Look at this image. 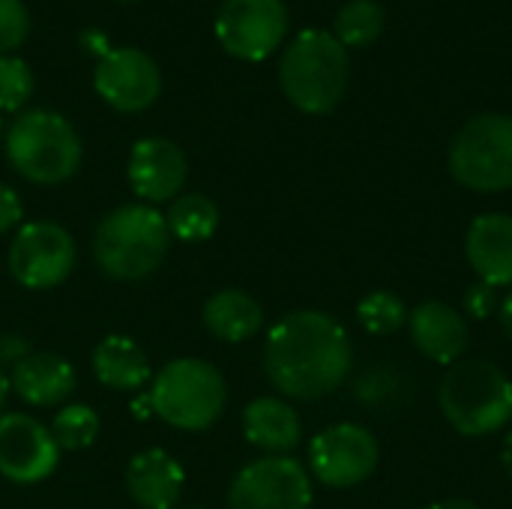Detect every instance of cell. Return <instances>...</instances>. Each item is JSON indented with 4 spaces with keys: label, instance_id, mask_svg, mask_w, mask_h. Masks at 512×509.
I'll return each instance as SVG.
<instances>
[{
    "label": "cell",
    "instance_id": "obj_35",
    "mask_svg": "<svg viewBox=\"0 0 512 509\" xmlns=\"http://www.w3.org/2000/svg\"><path fill=\"white\" fill-rule=\"evenodd\" d=\"M6 396H9V378H6L3 369H0V408H3V402H6Z\"/></svg>",
    "mask_w": 512,
    "mask_h": 509
},
{
    "label": "cell",
    "instance_id": "obj_6",
    "mask_svg": "<svg viewBox=\"0 0 512 509\" xmlns=\"http://www.w3.org/2000/svg\"><path fill=\"white\" fill-rule=\"evenodd\" d=\"M153 414L162 417L168 426L183 432H204L210 429L225 411V381L216 366L204 360H174L168 363L153 387H150Z\"/></svg>",
    "mask_w": 512,
    "mask_h": 509
},
{
    "label": "cell",
    "instance_id": "obj_5",
    "mask_svg": "<svg viewBox=\"0 0 512 509\" xmlns=\"http://www.w3.org/2000/svg\"><path fill=\"white\" fill-rule=\"evenodd\" d=\"M9 165L36 186L69 180L81 165V138L57 111L33 108L12 120L6 129Z\"/></svg>",
    "mask_w": 512,
    "mask_h": 509
},
{
    "label": "cell",
    "instance_id": "obj_27",
    "mask_svg": "<svg viewBox=\"0 0 512 509\" xmlns=\"http://www.w3.org/2000/svg\"><path fill=\"white\" fill-rule=\"evenodd\" d=\"M30 33V15L21 0H0V57L21 48Z\"/></svg>",
    "mask_w": 512,
    "mask_h": 509
},
{
    "label": "cell",
    "instance_id": "obj_18",
    "mask_svg": "<svg viewBox=\"0 0 512 509\" xmlns=\"http://www.w3.org/2000/svg\"><path fill=\"white\" fill-rule=\"evenodd\" d=\"M243 432L252 447H258L270 456H285L300 444L303 426H300L297 411L288 402L264 396V399H255L246 405Z\"/></svg>",
    "mask_w": 512,
    "mask_h": 509
},
{
    "label": "cell",
    "instance_id": "obj_38",
    "mask_svg": "<svg viewBox=\"0 0 512 509\" xmlns=\"http://www.w3.org/2000/svg\"><path fill=\"white\" fill-rule=\"evenodd\" d=\"M192 509H198V507H192Z\"/></svg>",
    "mask_w": 512,
    "mask_h": 509
},
{
    "label": "cell",
    "instance_id": "obj_3",
    "mask_svg": "<svg viewBox=\"0 0 512 509\" xmlns=\"http://www.w3.org/2000/svg\"><path fill=\"white\" fill-rule=\"evenodd\" d=\"M168 222L156 207L126 204L111 210L93 237V255L105 276L135 282L150 276L168 252Z\"/></svg>",
    "mask_w": 512,
    "mask_h": 509
},
{
    "label": "cell",
    "instance_id": "obj_12",
    "mask_svg": "<svg viewBox=\"0 0 512 509\" xmlns=\"http://www.w3.org/2000/svg\"><path fill=\"white\" fill-rule=\"evenodd\" d=\"M96 93L120 114H138L159 99L162 72L141 48H111L93 72Z\"/></svg>",
    "mask_w": 512,
    "mask_h": 509
},
{
    "label": "cell",
    "instance_id": "obj_10",
    "mask_svg": "<svg viewBox=\"0 0 512 509\" xmlns=\"http://www.w3.org/2000/svg\"><path fill=\"white\" fill-rule=\"evenodd\" d=\"M228 504L231 509H309L312 483L297 459L267 456L234 477Z\"/></svg>",
    "mask_w": 512,
    "mask_h": 509
},
{
    "label": "cell",
    "instance_id": "obj_17",
    "mask_svg": "<svg viewBox=\"0 0 512 509\" xmlns=\"http://www.w3.org/2000/svg\"><path fill=\"white\" fill-rule=\"evenodd\" d=\"M183 468L159 447L138 453L126 468V486L144 509H171L183 495Z\"/></svg>",
    "mask_w": 512,
    "mask_h": 509
},
{
    "label": "cell",
    "instance_id": "obj_24",
    "mask_svg": "<svg viewBox=\"0 0 512 509\" xmlns=\"http://www.w3.org/2000/svg\"><path fill=\"white\" fill-rule=\"evenodd\" d=\"M357 318L363 324L366 333L372 336H390L396 330H402L408 324V309L405 303L390 294V291H372L360 300L357 306Z\"/></svg>",
    "mask_w": 512,
    "mask_h": 509
},
{
    "label": "cell",
    "instance_id": "obj_28",
    "mask_svg": "<svg viewBox=\"0 0 512 509\" xmlns=\"http://www.w3.org/2000/svg\"><path fill=\"white\" fill-rule=\"evenodd\" d=\"M465 309H468V315H474V318H489L495 309H498V288H492V285H486V282H477L474 288H468V294H465Z\"/></svg>",
    "mask_w": 512,
    "mask_h": 509
},
{
    "label": "cell",
    "instance_id": "obj_31",
    "mask_svg": "<svg viewBox=\"0 0 512 509\" xmlns=\"http://www.w3.org/2000/svg\"><path fill=\"white\" fill-rule=\"evenodd\" d=\"M501 327H504L507 339L512 342V291L504 297V303H501Z\"/></svg>",
    "mask_w": 512,
    "mask_h": 509
},
{
    "label": "cell",
    "instance_id": "obj_26",
    "mask_svg": "<svg viewBox=\"0 0 512 509\" xmlns=\"http://www.w3.org/2000/svg\"><path fill=\"white\" fill-rule=\"evenodd\" d=\"M33 96V72L21 57H0V111H21Z\"/></svg>",
    "mask_w": 512,
    "mask_h": 509
},
{
    "label": "cell",
    "instance_id": "obj_29",
    "mask_svg": "<svg viewBox=\"0 0 512 509\" xmlns=\"http://www.w3.org/2000/svg\"><path fill=\"white\" fill-rule=\"evenodd\" d=\"M21 222V198L12 186L0 183V234Z\"/></svg>",
    "mask_w": 512,
    "mask_h": 509
},
{
    "label": "cell",
    "instance_id": "obj_21",
    "mask_svg": "<svg viewBox=\"0 0 512 509\" xmlns=\"http://www.w3.org/2000/svg\"><path fill=\"white\" fill-rule=\"evenodd\" d=\"M93 372L108 390H138L150 378L144 351L126 336H108L96 345Z\"/></svg>",
    "mask_w": 512,
    "mask_h": 509
},
{
    "label": "cell",
    "instance_id": "obj_13",
    "mask_svg": "<svg viewBox=\"0 0 512 509\" xmlns=\"http://www.w3.org/2000/svg\"><path fill=\"white\" fill-rule=\"evenodd\" d=\"M60 447L39 420L27 414L0 417V474L9 483L33 486L54 474Z\"/></svg>",
    "mask_w": 512,
    "mask_h": 509
},
{
    "label": "cell",
    "instance_id": "obj_9",
    "mask_svg": "<svg viewBox=\"0 0 512 509\" xmlns=\"http://www.w3.org/2000/svg\"><path fill=\"white\" fill-rule=\"evenodd\" d=\"M75 267V243L57 222L24 225L9 246V270L18 285L48 291L66 282Z\"/></svg>",
    "mask_w": 512,
    "mask_h": 509
},
{
    "label": "cell",
    "instance_id": "obj_34",
    "mask_svg": "<svg viewBox=\"0 0 512 509\" xmlns=\"http://www.w3.org/2000/svg\"><path fill=\"white\" fill-rule=\"evenodd\" d=\"M150 411H153L150 396H147V399H141V402H135V417H138V420H141V417H150Z\"/></svg>",
    "mask_w": 512,
    "mask_h": 509
},
{
    "label": "cell",
    "instance_id": "obj_22",
    "mask_svg": "<svg viewBox=\"0 0 512 509\" xmlns=\"http://www.w3.org/2000/svg\"><path fill=\"white\" fill-rule=\"evenodd\" d=\"M168 231L186 243H198L207 240L216 225H219V207L216 201H210L207 195H183L174 198V204L168 207Z\"/></svg>",
    "mask_w": 512,
    "mask_h": 509
},
{
    "label": "cell",
    "instance_id": "obj_23",
    "mask_svg": "<svg viewBox=\"0 0 512 509\" xmlns=\"http://www.w3.org/2000/svg\"><path fill=\"white\" fill-rule=\"evenodd\" d=\"M384 30V6L378 0H348L336 15V39L345 48L372 45Z\"/></svg>",
    "mask_w": 512,
    "mask_h": 509
},
{
    "label": "cell",
    "instance_id": "obj_11",
    "mask_svg": "<svg viewBox=\"0 0 512 509\" xmlns=\"http://www.w3.org/2000/svg\"><path fill=\"white\" fill-rule=\"evenodd\" d=\"M312 474L330 489H351L378 468V441L357 423H339L315 435L309 447Z\"/></svg>",
    "mask_w": 512,
    "mask_h": 509
},
{
    "label": "cell",
    "instance_id": "obj_25",
    "mask_svg": "<svg viewBox=\"0 0 512 509\" xmlns=\"http://www.w3.org/2000/svg\"><path fill=\"white\" fill-rule=\"evenodd\" d=\"M99 435V417L87 405H66L51 423V438L60 450H84Z\"/></svg>",
    "mask_w": 512,
    "mask_h": 509
},
{
    "label": "cell",
    "instance_id": "obj_15",
    "mask_svg": "<svg viewBox=\"0 0 512 509\" xmlns=\"http://www.w3.org/2000/svg\"><path fill=\"white\" fill-rule=\"evenodd\" d=\"M408 327L420 354H426L432 363H441V366L459 363L471 342L465 315L438 300L420 303L414 312H408Z\"/></svg>",
    "mask_w": 512,
    "mask_h": 509
},
{
    "label": "cell",
    "instance_id": "obj_19",
    "mask_svg": "<svg viewBox=\"0 0 512 509\" xmlns=\"http://www.w3.org/2000/svg\"><path fill=\"white\" fill-rule=\"evenodd\" d=\"M9 387L30 405H60L75 390V372L57 354H30L15 363Z\"/></svg>",
    "mask_w": 512,
    "mask_h": 509
},
{
    "label": "cell",
    "instance_id": "obj_1",
    "mask_svg": "<svg viewBox=\"0 0 512 509\" xmlns=\"http://www.w3.org/2000/svg\"><path fill=\"white\" fill-rule=\"evenodd\" d=\"M354 348L345 327L324 312H291L267 336L264 369L270 384L300 402L336 393L351 372Z\"/></svg>",
    "mask_w": 512,
    "mask_h": 509
},
{
    "label": "cell",
    "instance_id": "obj_32",
    "mask_svg": "<svg viewBox=\"0 0 512 509\" xmlns=\"http://www.w3.org/2000/svg\"><path fill=\"white\" fill-rule=\"evenodd\" d=\"M429 509H480L474 501H462V498H450V501H435Z\"/></svg>",
    "mask_w": 512,
    "mask_h": 509
},
{
    "label": "cell",
    "instance_id": "obj_14",
    "mask_svg": "<svg viewBox=\"0 0 512 509\" xmlns=\"http://www.w3.org/2000/svg\"><path fill=\"white\" fill-rule=\"evenodd\" d=\"M186 156L168 138H141L129 156V183L138 198L162 204L174 198L186 183Z\"/></svg>",
    "mask_w": 512,
    "mask_h": 509
},
{
    "label": "cell",
    "instance_id": "obj_16",
    "mask_svg": "<svg viewBox=\"0 0 512 509\" xmlns=\"http://www.w3.org/2000/svg\"><path fill=\"white\" fill-rule=\"evenodd\" d=\"M465 255L480 282L492 288L512 285V216L483 213L471 222L465 237Z\"/></svg>",
    "mask_w": 512,
    "mask_h": 509
},
{
    "label": "cell",
    "instance_id": "obj_2",
    "mask_svg": "<svg viewBox=\"0 0 512 509\" xmlns=\"http://www.w3.org/2000/svg\"><path fill=\"white\" fill-rule=\"evenodd\" d=\"M348 78V48L327 30L297 33L279 60L282 93L303 114H330L342 102Z\"/></svg>",
    "mask_w": 512,
    "mask_h": 509
},
{
    "label": "cell",
    "instance_id": "obj_36",
    "mask_svg": "<svg viewBox=\"0 0 512 509\" xmlns=\"http://www.w3.org/2000/svg\"><path fill=\"white\" fill-rule=\"evenodd\" d=\"M120 3H135V0H120Z\"/></svg>",
    "mask_w": 512,
    "mask_h": 509
},
{
    "label": "cell",
    "instance_id": "obj_8",
    "mask_svg": "<svg viewBox=\"0 0 512 509\" xmlns=\"http://www.w3.org/2000/svg\"><path fill=\"white\" fill-rule=\"evenodd\" d=\"M216 39L237 60H267L288 36V6L282 0H222Z\"/></svg>",
    "mask_w": 512,
    "mask_h": 509
},
{
    "label": "cell",
    "instance_id": "obj_4",
    "mask_svg": "<svg viewBox=\"0 0 512 509\" xmlns=\"http://www.w3.org/2000/svg\"><path fill=\"white\" fill-rule=\"evenodd\" d=\"M438 402L459 435L483 438L510 423L512 384L489 360H459L444 375Z\"/></svg>",
    "mask_w": 512,
    "mask_h": 509
},
{
    "label": "cell",
    "instance_id": "obj_37",
    "mask_svg": "<svg viewBox=\"0 0 512 509\" xmlns=\"http://www.w3.org/2000/svg\"><path fill=\"white\" fill-rule=\"evenodd\" d=\"M0 129H3V120H0Z\"/></svg>",
    "mask_w": 512,
    "mask_h": 509
},
{
    "label": "cell",
    "instance_id": "obj_20",
    "mask_svg": "<svg viewBox=\"0 0 512 509\" xmlns=\"http://www.w3.org/2000/svg\"><path fill=\"white\" fill-rule=\"evenodd\" d=\"M204 324L207 330L222 342H246L252 339L264 324V309L258 300H252L243 291H219L204 306Z\"/></svg>",
    "mask_w": 512,
    "mask_h": 509
},
{
    "label": "cell",
    "instance_id": "obj_30",
    "mask_svg": "<svg viewBox=\"0 0 512 509\" xmlns=\"http://www.w3.org/2000/svg\"><path fill=\"white\" fill-rule=\"evenodd\" d=\"M24 357H30V342L18 333H6L0 336V363H21Z\"/></svg>",
    "mask_w": 512,
    "mask_h": 509
},
{
    "label": "cell",
    "instance_id": "obj_7",
    "mask_svg": "<svg viewBox=\"0 0 512 509\" xmlns=\"http://www.w3.org/2000/svg\"><path fill=\"white\" fill-rule=\"evenodd\" d=\"M456 183L474 192L512 189V117L477 114L453 138L447 156Z\"/></svg>",
    "mask_w": 512,
    "mask_h": 509
},
{
    "label": "cell",
    "instance_id": "obj_33",
    "mask_svg": "<svg viewBox=\"0 0 512 509\" xmlns=\"http://www.w3.org/2000/svg\"><path fill=\"white\" fill-rule=\"evenodd\" d=\"M501 459H504V471H507V477H510V480H512V432H510V435H507V441H504Z\"/></svg>",
    "mask_w": 512,
    "mask_h": 509
}]
</instances>
